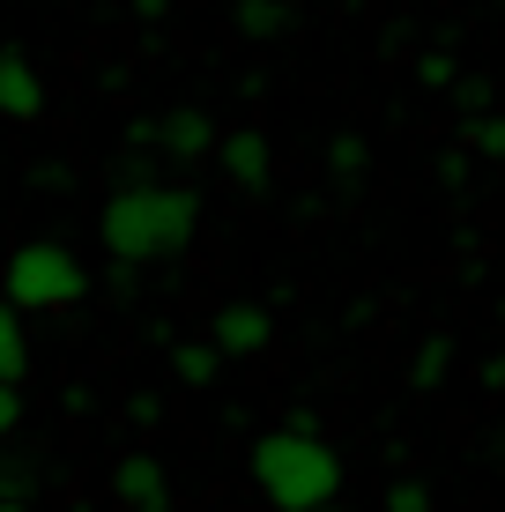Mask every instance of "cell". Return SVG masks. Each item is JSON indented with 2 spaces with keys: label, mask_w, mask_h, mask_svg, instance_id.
Returning <instances> with one entry per match:
<instances>
[{
  "label": "cell",
  "mask_w": 505,
  "mask_h": 512,
  "mask_svg": "<svg viewBox=\"0 0 505 512\" xmlns=\"http://www.w3.org/2000/svg\"><path fill=\"white\" fill-rule=\"evenodd\" d=\"M201 238V193L186 179H156V171H127L97 201V245L112 253V282L134 290V275L179 268Z\"/></svg>",
  "instance_id": "obj_1"
},
{
  "label": "cell",
  "mask_w": 505,
  "mask_h": 512,
  "mask_svg": "<svg viewBox=\"0 0 505 512\" xmlns=\"http://www.w3.org/2000/svg\"><path fill=\"white\" fill-rule=\"evenodd\" d=\"M246 483L268 512H335L350 468H342V453L320 438L312 416H290V423H268L246 446Z\"/></svg>",
  "instance_id": "obj_2"
},
{
  "label": "cell",
  "mask_w": 505,
  "mask_h": 512,
  "mask_svg": "<svg viewBox=\"0 0 505 512\" xmlns=\"http://www.w3.org/2000/svg\"><path fill=\"white\" fill-rule=\"evenodd\" d=\"M90 297V260L75 253L67 238H23L0 253V305H15L30 320H60Z\"/></svg>",
  "instance_id": "obj_3"
},
{
  "label": "cell",
  "mask_w": 505,
  "mask_h": 512,
  "mask_svg": "<svg viewBox=\"0 0 505 512\" xmlns=\"http://www.w3.org/2000/svg\"><path fill=\"white\" fill-rule=\"evenodd\" d=\"M216 112L208 104H164V112H142V119H127V149L134 156H164V164H179V171H194L216 156Z\"/></svg>",
  "instance_id": "obj_4"
},
{
  "label": "cell",
  "mask_w": 505,
  "mask_h": 512,
  "mask_svg": "<svg viewBox=\"0 0 505 512\" xmlns=\"http://www.w3.org/2000/svg\"><path fill=\"white\" fill-rule=\"evenodd\" d=\"M275 334H283L275 297H223V305L208 312V334H201V342L216 349L223 364H246V357H268Z\"/></svg>",
  "instance_id": "obj_5"
},
{
  "label": "cell",
  "mask_w": 505,
  "mask_h": 512,
  "mask_svg": "<svg viewBox=\"0 0 505 512\" xmlns=\"http://www.w3.org/2000/svg\"><path fill=\"white\" fill-rule=\"evenodd\" d=\"M216 171L231 179V193H246V201H268L275 193V134L260 127V119H238V127L216 134Z\"/></svg>",
  "instance_id": "obj_6"
},
{
  "label": "cell",
  "mask_w": 505,
  "mask_h": 512,
  "mask_svg": "<svg viewBox=\"0 0 505 512\" xmlns=\"http://www.w3.org/2000/svg\"><path fill=\"white\" fill-rule=\"evenodd\" d=\"M112 505L119 512H171L179 505V483H171V461L156 446H127L112 461Z\"/></svg>",
  "instance_id": "obj_7"
},
{
  "label": "cell",
  "mask_w": 505,
  "mask_h": 512,
  "mask_svg": "<svg viewBox=\"0 0 505 512\" xmlns=\"http://www.w3.org/2000/svg\"><path fill=\"white\" fill-rule=\"evenodd\" d=\"M45 104H52V90H45L38 60L8 45V52H0V119H8V127H38Z\"/></svg>",
  "instance_id": "obj_8"
},
{
  "label": "cell",
  "mask_w": 505,
  "mask_h": 512,
  "mask_svg": "<svg viewBox=\"0 0 505 512\" xmlns=\"http://www.w3.org/2000/svg\"><path fill=\"white\" fill-rule=\"evenodd\" d=\"M320 171H327V186H335V201H357L364 179H372V134L335 127L320 141Z\"/></svg>",
  "instance_id": "obj_9"
},
{
  "label": "cell",
  "mask_w": 505,
  "mask_h": 512,
  "mask_svg": "<svg viewBox=\"0 0 505 512\" xmlns=\"http://www.w3.org/2000/svg\"><path fill=\"white\" fill-rule=\"evenodd\" d=\"M164 372H171V386H186V394H216V379H223V357L201 342V334H179V342L164 349Z\"/></svg>",
  "instance_id": "obj_10"
},
{
  "label": "cell",
  "mask_w": 505,
  "mask_h": 512,
  "mask_svg": "<svg viewBox=\"0 0 505 512\" xmlns=\"http://www.w3.org/2000/svg\"><path fill=\"white\" fill-rule=\"evenodd\" d=\"M454 364H461V342H454L446 327L416 334V349H409V386H416V394H439V386L454 379Z\"/></svg>",
  "instance_id": "obj_11"
},
{
  "label": "cell",
  "mask_w": 505,
  "mask_h": 512,
  "mask_svg": "<svg viewBox=\"0 0 505 512\" xmlns=\"http://www.w3.org/2000/svg\"><path fill=\"white\" fill-rule=\"evenodd\" d=\"M290 23H298V0H231V30H238L246 45L290 38Z\"/></svg>",
  "instance_id": "obj_12"
},
{
  "label": "cell",
  "mask_w": 505,
  "mask_h": 512,
  "mask_svg": "<svg viewBox=\"0 0 505 512\" xmlns=\"http://www.w3.org/2000/svg\"><path fill=\"white\" fill-rule=\"evenodd\" d=\"M30 379V320L15 305H0V386Z\"/></svg>",
  "instance_id": "obj_13"
},
{
  "label": "cell",
  "mask_w": 505,
  "mask_h": 512,
  "mask_svg": "<svg viewBox=\"0 0 505 512\" xmlns=\"http://www.w3.org/2000/svg\"><path fill=\"white\" fill-rule=\"evenodd\" d=\"M461 149H468V164H505V104L498 112H476V119H461Z\"/></svg>",
  "instance_id": "obj_14"
},
{
  "label": "cell",
  "mask_w": 505,
  "mask_h": 512,
  "mask_svg": "<svg viewBox=\"0 0 505 512\" xmlns=\"http://www.w3.org/2000/svg\"><path fill=\"white\" fill-rule=\"evenodd\" d=\"M409 82L424 97H454V82H461V60L446 45H431V52H416V67H409Z\"/></svg>",
  "instance_id": "obj_15"
},
{
  "label": "cell",
  "mask_w": 505,
  "mask_h": 512,
  "mask_svg": "<svg viewBox=\"0 0 505 512\" xmlns=\"http://www.w3.org/2000/svg\"><path fill=\"white\" fill-rule=\"evenodd\" d=\"M379 512H439V490H431L424 475H387V490H379Z\"/></svg>",
  "instance_id": "obj_16"
},
{
  "label": "cell",
  "mask_w": 505,
  "mask_h": 512,
  "mask_svg": "<svg viewBox=\"0 0 505 512\" xmlns=\"http://www.w3.org/2000/svg\"><path fill=\"white\" fill-rule=\"evenodd\" d=\"M30 490H38V461L0 446V505H30Z\"/></svg>",
  "instance_id": "obj_17"
},
{
  "label": "cell",
  "mask_w": 505,
  "mask_h": 512,
  "mask_svg": "<svg viewBox=\"0 0 505 512\" xmlns=\"http://www.w3.org/2000/svg\"><path fill=\"white\" fill-rule=\"evenodd\" d=\"M468 171H476V164H468V149H461V141H446V149L431 156V186H439L446 201H454V193H468Z\"/></svg>",
  "instance_id": "obj_18"
},
{
  "label": "cell",
  "mask_w": 505,
  "mask_h": 512,
  "mask_svg": "<svg viewBox=\"0 0 505 512\" xmlns=\"http://www.w3.org/2000/svg\"><path fill=\"white\" fill-rule=\"evenodd\" d=\"M454 112H461V119L498 112V75H468V67H461V82H454Z\"/></svg>",
  "instance_id": "obj_19"
},
{
  "label": "cell",
  "mask_w": 505,
  "mask_h": 512,
  "mask_svg": "<svg viewBox=\"0 0 505 512\" xmlns=\"http://www.w3.org/2000/svg\"><path fill=\"white\" fill-rule=\"evenodd\" d=\"M127 423L134 431H156V423H164V394H156V386H134L127 394Z\"/></svg>",
  "instance_id": "obj_20"
},
{
  "label": "cell",
  "mask_w": 505,
  "mask_h": 512,
  "mask_svg": "<svg viewBox=\"0 0 505 512\" xmlns=\"http://www.w3.org/2000/svg\"><path fill=\"white\" fill-rule=\"evenodd\" d=\"M171 15H179V0H127V23H142V30H164Z\"/></svg>",
  "instance_id": "obj_21"
},
{
  "label": "cell",
  "mask_w": 505,
  "mask_h": 512,
  "mask_svg": "<svg viewBox=\"0 0 505 512\" xmlns=\"http://www.w3.org/2000/svg\"><path fill=\"white\" fill-rule=\"evenodd\" d=\"M23 431V386H0V446Z\"/></svg>",
  "instance_id": "obj_22"
},
{
  "label": "cell",
  "mask_w": 505,
  "mask_h": 512,
  "mask_svg": "<svg viewBox=\"0 0 505 512\" xmlns=\"http://www.w3.org/2000/svg\"><path fill=\"white\" fill-rule=\"evenodd\" d=\"M476 386H483V394H505V349L476 357Z\"/></svg>",
  "instance_id": "obj_23"
},
{
  "label": "cell",
  "mask_w": 505,
  "mask_h": 512,
  "mask_svg": "<svg viewBox=\"0 0 505 512\" xmlns=\"http://www.w3.org/2000/svg\"><path fill=\"white\" fill-rule=\"evenodd\" d=\"M231 90H238V97H246V104H260V97H268V75H260V67H246V75H238V82H231Z\"/></svg>",
  "instance_id": "obj_24"
},
{
  "label": "cell",
  "mask_w": 505,
  "mask_h": 512,
  "mask_svg": "<svg viewBox=\"0 0 505 512\" xmlns=\"http://www.w3.org/2000/svg\"><path fill=\"white\" fill-rule=\"evenodd\" d=\"M60 401H67V416H90V409H97V386H67Z\"/></svg>",
  "instance_id": "obj_25"
},
{
  "label": "cell",
  "mask_w": 505,
  "mask_h": 512,
  "mask_svg": "<svg viewBox=\"0 0 505 512\" xmlns=\"http://www.w3.org/2000/svg\"><path fill=\"white\" fill-rule=\"evenodd\" d=\"M491 453H498V461H505V423H498V438H491Z\"/></svg>",
  "instance_id": "obj_26"
},
{
  "label": "cell",
  "mask_w": 505,
  "mask_h": 512,
  "mask_svg": "<svg viewBox=\"0 0 505 512\" xmlns=\"http://www.w3.org/2000/svg\"><path fill=\"white\" fill-rule=\"evenodd\" d=\"M491 305H498V320H505V290H498V297H491Z\"/></svg>",
  "instance_id": "obj_27"
},
{
  "label": "cell",
  "mask_w": 505,
  "mask_h": 512,
  "mask_svg": "<svg viewBox=\"0 0 505 512\" xmlns=\"http://www.w3.org/2000/svg\"><path fill=\"white\" fill-rule=\"evenodd\" d=\"M0 512H30V505H0Z\"/></svg>",
  "instance_id": "obj_28"
}]
</instances>
